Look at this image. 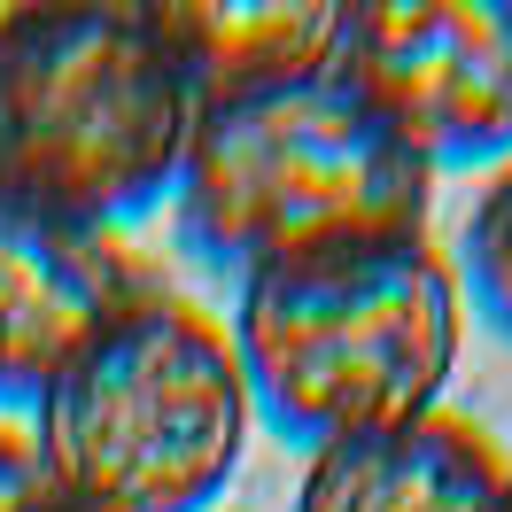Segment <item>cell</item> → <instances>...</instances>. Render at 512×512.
Segmentation results:
<instances>
[{
    "label": "cell",
    "mask_w": 512,
    "mask_h": 512,
    "mask_svg": "<svg viewBox=\"0 0 512 512\" xmlns=\"http://www.w3.org/2000/svg\"><path fill=\"white\" fill-rule=\"evenodd\" d=\"M163 288L171 272L125 233L0 202V412L32 419L39 396Z\"/></svg>",
    "instance_id": "obj_6"
},
{
    "label": "cell",
    "mask_w": 512,
    "mask_h": 512,
    "mask_svg": "<svg viewBox=\"0 0 512 512\" xmlns=\"http://www.w3.org/2000/svg\"><path fill=\"white\" fill-rule=\"evenodd\" d=\"M450 272H458L466 311L489 319L512 342V156L497 163V171H481L474 202H466V218H458Z\"/></svg>",
    "instance_id": "obj_9"
},
{
    "label": "cell",
    "mask_w": 512,
    "mask_h": 512,
    "mask_svg": "<svg viewBox=\"0 0 512 512\" xmlns=\"http://www.w3.org/2000/svg\"><path fill=\"white\" fill-rule=\"evenodd\" d=\"M505 512H512V474H505Z\"/></svg>",
    "instance_id": "obj_11"
},
{
    "label": "cell",
    "mask_w": 512,
    "mask_h": 512,
    "mask_svg": "<svg viewBox=\"0 0 512 512\" xmlns=\"http://www.w3.org/2000/svg\"><path fill=\"white\" fill-rule=\"evenodd\" d=\"M334 70L435 179L512 156V0H350Z\"/></svg>",
    "instance_id": "obj_5"
},
{
    "label": "cell",
    "mask_w": 512,
    "mask_h": 512,
    "mask_svg": "<svg viewBox=\"0 0 512 512\" xmlns=\"http://www.w3.org/2000/svg\"><path fill=\"white\" fill-rule=\"evenodd\" d=\"M0 512H86L63 481L47 474L39 443L24 435V419H0Z\"/></svg>",
    "instance_id": "obj_10"
},
{
    "label": "cell",
    "mask_w": 512,
    "mask_h": 512,
    "mask_svg": "<svg viewBox=\"0 0 512 512\" xmlns=\"http://www.w3.org/2000/svg\"><path fill=\"white\" fill-rule=\"evenodd\" d=\"M233 357L256 419L295 450H334L443 412L466 350V295L435 233L303 264H264L233 295Z\"/></svg>",
    "instance_id": "obj_1"
},
{
    "label": "cell",
    "mask_w": 512,
    "mask_h": 512,
    "mask_svg": "<svg viewBox=\"0 0 512 512\" xmlns=\"http://www.w3.org/2000/svg\"><path fill=\"white\" fill-rule=\"evenodd\" d=\"M24 435L86 512H210L241 474L256 404L225 319L163 288L39 396Z\"/></svg>",
    "instance_id": "obj_4"
},
{
    "label": "cell",
    "mask_w": 512,
    "mask_h": 512,
    "mask_svg": "<svg viewBox=\"0 0 512 512\" xmlns=\"http://www.w3.org/2000/svg\"><path fill=\"white\" fill-rule=\"evenodd\" d=\"M163 39L179 47L202 109L210 101H241V94H272L295 78H319L342 63V8L334 0H171L156 8Z\"/></svg>",
    "instance_id": "obj_8"
},
{
    "label": "cell",
    "mask_w": 512,
    "mask_h": 512,
    "mask_svg": "<svg viewBox=\"0 0 512 512\" xmlns=\"http://www.w3.org/2000/svg\"><path fill=\"white\" fill-rule=\"evenodd\" d=\"M171 202L187 249L210 272L249 280L264 264L419 241L435 218V171L342 70H319L272 94L210 101Z\"/></svg>",
    "instance_id": "obj_3"
},
{
    "label": "cell",
    "mask_w": 512,
    "mask_h": 512,
    "mask_svg": "<svg viewBox=\"0 0 512 512\" xmlns=\"http://www.w3.org/2000/svg\"><path fill=\"white\" fill-rule=\"evenodd\" d=\"M194 125L202 94L156 8H0V202L125 233L179 194Z\"/></svg>",
    "instance_id": "obj_2"
},
{
    "label": "cell",
    "mask_w": 512,
    "mask_h": 512,
    "mask_svg": "<svg viewBox=\"0 0 512 512\" xmlns=\"http://www.w3.org/2000/svg\"><path fill=\"white\" fill-rule=\"evenodd\" d=\"M512 458L466 412H427L388 435L311 450L295 512H505Z\"/></svg>",
    "instance_id": "obj_7"
}]
</instances>
